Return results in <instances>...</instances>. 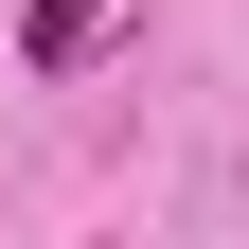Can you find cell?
<instances>
[{"label":"cell","mask_w":249,"mask_h":249,"mask_svg":"<svg viewBox=\"0 0 249 249\" xmlns=\"http://www.w3.org/2000/svg\"><path fill=\"white\" fill-rule=\"evenodd\" d=\"M89 36H107V0H36V18H18V53H36V71H71Z\"/></svg>","instance_id":"obj_1"}]
</instances>
